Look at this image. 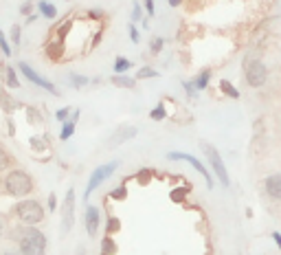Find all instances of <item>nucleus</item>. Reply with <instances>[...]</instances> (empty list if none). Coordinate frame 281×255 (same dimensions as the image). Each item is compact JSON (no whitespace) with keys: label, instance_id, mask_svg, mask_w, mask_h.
<instances>
[{"label":"nucleus","instance_id":"obj_1","mask_svg":"<svg viewBox=\"0 0 281 255\" xmlns=\"http://www.w3.org/2000/svg\"><path fill=\"white\" fill-rule=\"evenodd\" d=\"M20 244V251L24 255H47V236L40 229L24 224L22 229H16V236Z\"/></svg>","mask_w":281,"mask_h":255},{"label":"nucleus","instance_id":"obj_2","mask_svg":"<svg viewBox=\"0 0 281 255\" xmlns=\"http://www.w3.org/2000/svg\"><path fill=\"white\" fill-rule=\"evenodd\" d=\"M4 191L9 196H29L33 191V178L27 174L24 170H11L7 176H4Z\"/></svg>","mask_w":281,"mask_h":255},{"label":"nucleus","instance_id":"obj_3","mask_svg":"<svg viewBox=\"0 0 281 255\" xmlns=\"http://www.w3.org/2000/svg\"><path fill=\"white\" fill-rule=\"evenodd\" d=\"M13 213H16V218L22 224H29V227H35V224H40L44 220V207L40 205L38 200H20L16 207H13Z\"/></svg>","mask_w":281,"mask_h":255},{"label":"nucleus","instance_id":"obj_4","mask_svg":"<svg viewBox=\"0 0 281 255\" xmlns=\"http://www.w3.org/2000/svg\"><path fill=\"white\" fill-rule=\"evenodd\" d=\"M202 150H204V154H207V161L211 163V167H213V172L218 174L220 178V183H222L224 187H228V172H226V165H224V161H222V156H220V152L216 150L213 145H202Z\"/></svg>","mask_w":281,"mask_h":255},{"label":"nucleus","instance_id":"obj_5","mask_svg":"<svg viewBox=\"0 0 281 255\" xmlns=\"http://www.w3.org/2000/svg\"><path fill=\"white\" fill-rule=\"evenodd\" d=\"M116 167H119V163L116 161H112V163H106V165H101V167H97V170L90 174V181H88V187H86V198L93 193L97 187L101 185L104 181H108V178L116 172Z\"/></svg>","mask_w":281,"mask_h":255},{"label":"nucleus","instance_id":"obj_6","mask_svg":"<svg viewBox=\"0 0 281 255\" xmlns=\"http://www.w3.org/2000/svg\"><path fill=\"white\" fill-rule=\"evenodd\" d=\"M266 79H268V70H266L264 62H259V60H250L246 64V81L253 88H259V86L266 84Z\"/></svg>","mask_w":281,"mask_h":255},{"label":"nucleus","instance_id":"obj_7","mask_svg":"<svg viewBox=\"0 0 281 255\" xmlns=\"http://www.w3.org/2000/svg\"><path fill=\"white\" fill-rule=\"evenodd\" d=\"M75 224V190L70 187L66 191V198H64V205H62V231L68 233Z\"/></svg>","mask_w":281,"mask_h":255},{"label":"nucleus","instance_id":"obj_8","mask_svg":"<svg viewBox=\"0 0 281 255\" xmlns=\"http://www.w3.org/2000/svg\"><path fill=\"white\" fill-rule=\"evenodd\" d=\"M167 159H169V161H187L189 165L193 167V170H198V172H200V174L204 176V181H207V187H209V190H213V178H211V174H209L207 167H204L202 163L196 159V156L185 154V152H169V154H167Z\"/></svg>","mask_w":281,"mask_h":255},{"label":"nucleus","instance_id":"obj_9","mask_svg":"<svg viewBox=\"0 0 281 255\" xmlns=\"http://www.w3.org/2000/svg\"><path fill=\"white\" fill-rule=\"evenodd\" d=\"M18 68H20V73H22V75H24V77H27L29 81H33L35 86H40V88L49 90V93H53V95H59V93H57V88H55V86L51 84V81H47L44 77H40V75L35 73V70H33V68H31V66H29V64L20 62V66H18Z\"/></svg>","mask_w":281,"mask_h":255},{"label":"nucleus","instance_id":"obj_10","mask_svg":"<svg viewBox=\"0 0 281 255\" xmlns=\"http://www.w3.org/2000/svg\"><path fill=\"white\" fill-rule=\"evenodd\" d=\"M86 231H88L90 238H95L97 231H99V209L95 205L86 207Z\"/></svg>","mask_w":281,"mask_h":255},{"label":"nucleus","instance_id":"obj_11","mask_svg":"<svg viewBox=\"0 0 281 255\" xmlns=\"http://www.w3.org/2000/svg\"><path fill=\"white\" fill-rule=\"evenodd\" d=\"M266 193L275 200H281V174H273L266 178Z\"/></svg>","mask_w":281,"mask_h":255},{"label":"nucleus","instance_id":"obj_12","mask_svg":"<svg viewBox=\"0 0 281 255\" xmlns=\"http://www.w3.org/2000/svg\"><path fill=\"white\" fill-rule=\"evenodd\" d=\"M136 136V128H119V130L112 134L110 139V145H119L121 141H127V139H134Z\"/></svg>","mask_w":281,"mask_h":255},{"label":"nucleus","instance_id":"obj_13","mask_svg":"<svg viewBox=\"0 0 281 255\" xmlns=\"http://www.w3.org/2000/svg\"><path fill=\"white\" fill-rule=\"evenodd\" d=\"M209 79H211V70L204 68L202 73L198 75L196 79H193V88H196V90H204V88L209 86Z\"/></svg>","mask_w":281,"mask_h":255},{"label":"nucleus","instance_id":"obj_14","mask_svg":"<svg viewBox=\"0 0 281 255\" xmlns=\"http://www.w3.org/2000/svg\"><path fill=\"white\" fill-rule=\"evenodd\" d=\"M112 84L119 86V88H134V86H136V79L125 77V75H112Z\"/></svg>","mask_w":281,"mask_h":255},{"label":"nucleus","instance_id":"obj_15","mask_svg":"<svg viewBox=\"0 0 281 255\" xmlns=\"http://www.w3.org/2000/svg\"><path fill=\"white\" fill-rule=\"evenodd\" d=\"M220 88H222V93L224 95H228L231 99H239V93H237V88L231 84V81H226V79H222L220 81Z\"/></svg>","mask_w":281,"mask_h":255},{"label":"nucleus","instance_id":"obj_16","mask_svg":"<svg viewBox=\"0 0 281 255\" xmlns=\"http://www.w3.org/2000/svg\"><path fill=\"white\" fill-rule=\"evenodd\" d=\"M73 134H75V121H73V119H70V121H64L62 132H59V139L66 141V139H70Z\"/></svg>","mask_w":281,"mask_h":255},{"label":"nucleus","instance_id":"obj_17","mask_svg":"<svg viewBox=\"0 0 281 255\" xmlns=\"http://www.w3.org/2000/svg\"><path fill=\"white\" fill-rule=\"evenodd\" d=\"M4 81H7V86H11V88H18V86H20V81L16 77V70H13L11 66L4 68Z\"/></svg>","mask_w":281,"mask_h":255},{"label":"nucleus","instance_id":"obj_18","mask_svg":"<svg viewBox=\"0 0 281 255\" xmlns=\"http://www.w3.org/2000/svg\"><path fill=\"white\" fill-rule=\"evenodd\" d=\"M11 163H13V159L9 156V152L4 150L2 145H0V174H2L4 170H9V165H11Z\"/></svg>","mask_w":281,"mask_h":255},{"label":"nucleus","instance_id":"obj_19","mask_svg":"<svg viewBox=\"0 0 281 255\" xmlns=\"http://www.w3.org/2000/svg\"><path fill=\"white\" fill-rule=\"evenodd\" d=\"M40 13H42L44 18L53 20L55 16H57V9H55L53 4H51V2H40Z\"/></svg>","mask_w":281,"mask_h":255},{"label":"nucleus","instance_id":"obj_20","mask_svg":"<svg viewBox=\"0 0 281 255\" xmlns=\"http://www.w3.org/2000/svg\"><path fill=\"white\" fill-rule=\"evenodd\" d=\"M130 66H132L130 60H125V58H116V60H114V73H116V75H123L125 70L130 68Z\"/></svg>","mask_w":281,"mask_h":255},{"label":"nucleus","instance_id":"obj_21","mask_svg":"<svg viewBox=\"0 0 281 255\" xmlns=\"http://www.w3.org/2000/svg\"><path fill=\"white\" fill-rule=\"evenodd\" d=\"M101 249H104V253H106V255L116 253V244L112 242V238H110V236H106V238H104V242H101Z\"/></svg>","mask_w":281,"mask_h":255},{"label":"nucleus","instance_id":"obj_22","mask_svg":"<svg viewBox=\"0 0 281 255\" xmlns=\"http://www.w3.org/2000/svg\"><path fill=\"white\" fill-rule=\"evenodd\" d=\"M150 117H152V119H154V121H163V119H165V117H167V110H165V106H163V104H158L156 108L150 112Z\"/></svg>","mask_w":281,"mask_h":255},{"label":"nucleus","instance_id":"obj_23","mask_svg":"<svg viewBox=\"0 0 281 255\" xmlns=\"http://www.w3.org/2000/svg\"><path fill=\"white\" fill-rule=\"evenodd\" d=\"M139 79H152V77H158V70L150 68V66H143V68L139 70V75H136Z\"/></svg>","mask_w":281,"mask_h":255},{"label":"nucleus","instance_id":"obj_24","mask_svg":"<svg viewBox=\"0 0 281 255\" xmlns=\"http://www.w3.org/2000/svg\"><path fill=\"white\" fill-rule=\"evenodd\" d=\"M110 198H112V200H125V198H127L125 185H121V187H116V190H112V191H110Z\"/></svg>","mask_w":281,"mask_h":255},{"label":"nucleus","instance_id":"obj_25","mask_svg":"<svg viewBox=\"0 0 281 255\" xmlns=\"http://www.w3.org/2000/svg\"><path fill=\"white\" fill-rule=\"evenodd\" d=\"M119 227H121L119 218H110V220H108V227H106V233H108V236H112V233L119 231Z\"/></svg>","mask_w":281,"mask_h":255},{"label":"nucleus","instance_id":"obj_26","mask_svg":"<svg viewBox=\"0 0 281 255\" xmlns=\"http://www.w3.org/2000/svg\"><path fill=\"white\" fill-rule=\"evenodd\" d=\"M49 55H51V60H59V55H62V42H57L55 47L51 44V47H49Z\"/></svg>","mask_w":281,"mask_h":255},{"label":"nucleus","instance_id":"obj_27","mask_svg":"<svg viewBox=\"0 0 281 255\" xmlns=\"http://www.w3.org/2000/svg\"><path fill=\"white\" fill-rule=\"evenodd\" d=\"M70 84H73L75 88H81V86L88 84V77H81V75H70Z\"/></svg>","mask_w":281,"mask_h":255},{"label":"nucleus","instance_id":"obj_28","mask_svg":"<svg viewBox=\"0 0 281 255\" xmlns=\"http://www.w3.org/2000/svg\"><path fill=\"white\" fill-rule=\"evenodd\" d=\"M0 49H2V53L7 55V58H11V47H9L7 38H4V33L0 31Z\"/></svg>","mask_w":281,"mask_h":255},{"label":"nucleus","instance_id":"obj_29","mask_svg":"<svg viewBox=\"0 0 281 255\" xmlns=\"http://www.w3.org/2000/svg\"><path fill=\"white\" fill-rule=\"evenodd\" d=\"M163 44H165V40H163V38H154V40H152V44H150L152 53H158V51L163 49Z\"/></svg>","mask_w":281,"mask_h":255},{"label":"nucleus","instance_id":"obj_30","mask_svg":"<svg viewBox=\"0 0 281 255\" xmlns=\"http://www.w3.org/2000/svg\"><path fill=\"white\" fill-rule=\"evenodd\" d=\"M136 178H139V183H143V185H147V183H150V178H152V172H150V170H141V172H139V176H136Z\"/></svg>","mask_w":281,"mask_h":255},{"label":"nucleus","instance_id":"obj_31","mask_svg":"<svg viewBox=\"0 0 281 255\" xmlns=\"http://www.w3.org/2000/svg\"><path fill=\"white\" fill-rule=\"evenodd\" d=\"M11 42L20 44V27H18V24H13V27H11Z\"/></svg>","mask_w":281,"mask_h":255},{"label":"nucleus","instance_id":"obj_32","mask_svg":"<svg viewBox=\"0 0 281 255\" xmlns=\"http://www.w3.org/2000/svg\"><path fill=\"white\" fill-rule=\"evenodd\" d=\"M68 115H70V108H59L57 112H55V117H57L59 121H66L68 119Z\"/></svg>","mask_w":281,"mask_h":255},{"label":"nucleus","instance_id":"obj_33","mask_svg":"<svg viewBox=\"0 0 281 255\" xmlns=\"http://www.w3.org/2000/svg\"><path fill=\"white\" fill-rule=\"evenodd\" d=\"M185 193H187V190H173V191H171V200H178V202H180L182 198H185Z\"/></svg>","mask_w":281,"mask_h":255},{"label":"nucleus","instance_id":"obj_34","mask_svg":"<svg viewBox=\"0 0 281 255\" xmlns=\"http://www.w3.org/2000/svg\"><path fill=\"white\" fill-rule=\"evenodd\" d=\"M130 38H132V42L134 44H139V31H136L134 24H130Z\"/></svg>","mask_w":281,"mask_h":255},{"label":"nucleus","instance_id":"obj_35","mask_svg":"<svg viewBox=\"0 0 281 255\" xmlns=\"http://www.w3.org/2000/svg\"><path fill=\"white\" fill-rule=\"evenodd\" d=\"M145 9H147V13H150V16H154V13H156V9H154V0H145Z\"/></svg>","mask_w":281,"mask_h":255},{"label":"nucleus","instance_id":"obj_36","mask_svg":"<svg viewBox=\"0 0 281 255\" xmlns=\"http://www.w3.org/2000/svg\"><path fill=\"white\" fill-rule=\"evenodd\" d=\"M55 207H57V196H55V193H51V196H49V209L53 211Z\"/></svg>","mask_w":281,"mask_h":255},{"label":"nucleus","instance_id":"obj_37","mask_svg":"<svg viewBox=\"0 0 281 255\" xmlns=\"http://www.w3.org/2000/svg\"><path fill=\"white\" fill-rule=\"evenodd\" d=\"M182 86H185V90H187V95H189V97H196V93H193V90H196V88H193V84H189V81H185Z\"/></svg>","mask_w":281,"mask_h":255},{"label":"nucleus","instance_id":"obj_38","mask_svg":"<svg viewBox=\"0 0 281 255\" xmlns=\"http://www.w3.org/2000/svg\"><path fill=\"white\" fill-rule=\"evenodd\" d=\"M20 11L24 13V16H27L29 11H31V2H27V4H22V7H20Z\"/></svg>","mask_w":281,"mask_h":255},{"label":"nucleus","instance_id":"obj_39","mask_svg":"<svg viewBox=\"0 0 281 255\" xmlns=\"http://www.w3.org/2000/svg\"><path fill=\"white\" fill-rule=\"evenodd\" d=\"M273 240H275V242H277V247L281 249V233L275 231V233H273Z\"/></svg>","mask_w":281,"mask_h":255},{"label":"nucleus","instance_id":"obj_40","mask_svg":"<svg viewBox=\"0 0 281 255\" xmlns=\"http://www.w3.org/2000/svg\"><path fill=\"white\" fill-rule=\"evenodd\" d=\"M139 16H141V4H136V7H134V16H132V18H134V22L139 20Z\"/></svg>","mask_w":281,"mask_h":255},{"label":"nucleus","instance_id":"obj_41","mask_svg":"<svg viewBox=\"0 0 281 255\" xmlns=\"http://www.w3.org/2000/svg\"><path fill=\"white\" fill-rule=\"evenodd\" d=\"M178 4H182V0H169V7H178Z\"/></svg>","mask_w":281,"mask_h":255},{"label":"nucleus","instance_id":"obj_42","mask_svg":"<svg viewBox=\"0 0 281 255\" xmlns=\"http://www.w3.org/2000/svg\"><path fill=\"white\" fill-rule=\"evenodd\" d=\"M4 255H24L22 251H4Z\"/></svg>","mask_w":281,"mask_h":255},{"label":"nucleus","instance_id":"obj_43","mask_svg":"<svg viewBox=\"0 0 281 255\" xmlns=\"http://www.w3.org/2000/svg\"><path fill=\"white\" fill-rule=\"evenodd\" d=\"M4 233V222H2V218H0V236Z\"/></svg>","mask_w":281,"mask_h":255},{"label":"nucleus","instance_id":"obj_44","mask_svg":"<svg viewBox=\"0 0 281 255\" xmlns=\"http://www.w3.org/2000/svg\"><path fill=\"white\" fill-rule=\"evenodd\" d=\"M0 95H2V93H0Z\"/></svg>","mask_w":281,"mask_h":255},{"label":"nucleus","instance_id":"obj_45","mask_svg":"<svg viewBox=\"0 0 281 255\" xmlns=\"http://www.w3.org/2000/svg\"><path fill=\"white\" fill-rule=\"evenodd\" d=\"M104 255H106V253H104Z\"/></svg>","mask_w":281,"mask_h":255}]
</instances>
